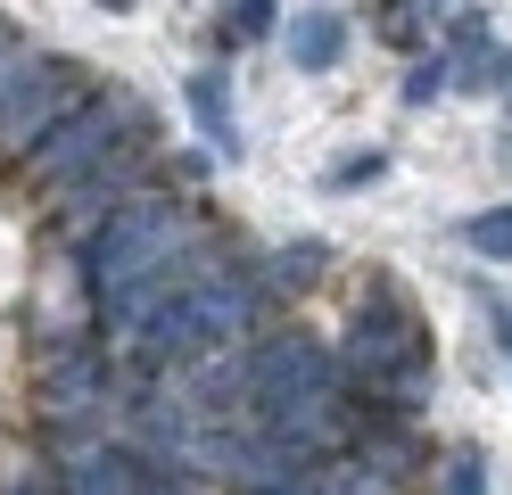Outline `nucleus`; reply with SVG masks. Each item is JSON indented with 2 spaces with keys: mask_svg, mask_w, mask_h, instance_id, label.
<instances>
[{
  "mask_svg": "<svg viewBox=\"0 0 512 495\" xmlns=\"http://www.w3.org/2000/svg\"><path fill=\"white\" fill-rule=\"evenodd\" d=\"M446 83H455V66H446V58H422V66H413V75H405V99H413V108H422V99H438Z\"/></svg>",
  "mask_w": 512,
  "mask_h": 495,
  "instance_id": "nucleus-10",
  "label": "nucleus"
},
{
  "mask_svg": "<svg viewBox=\"0 0 512 495\" xmlns=\"http://www.w3.org/2000/svg\"><path fill=\"white\" fill-rule=\"evenodd\" d=\"M479 479H488V471H479V454H455V462H446V487H463V495H471Z\"/></svg>",
  "mask_w": 512,
  "mask_h": 495,
  "instance_id": "nucleus-11",
  "label": "nucleus"
},
{
  "mask_svg": "<svg viewBox=\"0 0 512 495\" xmlns=\"http://www.w3.org/2000/svg\"><path fill=\"white\" fill-rule=\"evenodd\" d=\"M9 75H17V50H9V25H0V91H9Z\"/></svg>",
  "mask_w": 512,
  "mask_h": 495,
  "instance_id": "nucleus-12",
  "label": "nucleus"
},
{
  "mask_svg": "<svg viewBox=\"0 0 512 495\" xmlns=\"http://www.w3.org/2000/svg\"><path fill=\"white\" fill-rule=\"evenodd\" d=\"M100 9H116V17H124V9H133V0H100Z\"/></svg>",
  "mask_w": 512,
  "mask_h": 495,
  "instance_id": "nucleus-14",
  "label": "nucleus"
},
{
  "mask_svg": "<svg viewBox=\"0 0 512 495\" xmlns=\"http://www.w3.org/2000/svg\"><path fill=\"white\" fill-rule=\"evenodd\" d=\"M347 380H356V396H372L389 413H413V396L430 380V330L389 273H372L356 322H347Z\"/></svg>",
  "mask_w": 512,
  "mask_h": 495,
  "instance_id": "nucleus-1",
  "label": "nucleus"
},
{
  "mask_svg": "<svg viewBox=\"0 0 512 495\" xmlns=\"http://www.w3.org/2000/svg\"><path fill=\"white\" fill-rule=\"evenodd\" d=\"M273 33V0H232L223 9V42H265Z\"/></svg>",
  "mask_w": 512,
  "mask_h": 495,
  "instance_id": "nucleus-9",
  "label": "nucleus"
},
{
  "mask_svg": "<svg viewBox=\"0 0 512 495\" xmlns=\"http://www.w3.org/2000/svg\"><path fill=\"white\" fill-rule=\"evenodd\" d=\"M463 240H471V256L512 264V207H479V215L463 223Z\"/></svg>",
  "mask_w": 512,
  "mask_h": 495,
  "instance_id": "nucleus-6",
  "label": "nucleus"
},
{
  "mask_svg": "<svg viewBox=\"0 0 512 495\" xmlns=\"http://www.w3.org/2000/svg\"><path fill=\"white\" fill-rule=\"evenodd\" d=\"M438 25V0H380V33H389L397 50H422Z\"/></svg>",
  "mask_w": 512,
  "mask_h": 495,
  "instance_id": "nucleus-5",
  "label": "nucleus"
},
{
  "mask_svg": "<svg viewBox=\"0 0 512 495\" xmlns=\"http://www.w3.org/2000/svg\"><path fill=\"white\" fill-rule=\"evenodd\" d=\"M496 347H504V355H512V306H504V314H496Z\"/></svg>",
  "mask_w": 512,
  "mask_h": 495,
  "instance_id": "nucleus-13",
  "label": "nucleus"
},
{
  "mask_svg": "<svg viewBox=\"0 0 512 495\" xmlns=\"http://www.w3.org/2000/svg\"><path fill=\"white\" fill-rule=\"evenodd\" d=\"M281 42H290V58L306 66V75H323V66H339V50H347V17L339 9H306V17L281 25Z\"/></svg>",
  "mask_w": 512,
  "mask_h": 495,
  "instance_id": "nucleus-4",
  "label": "nucleus"
},
{
  "mask_svg": "<svg viewBox=\"0 0 512 495\" xmlns=\"http://www.w3.org/2000/svg\"><path fill=\"white\" fill-rule=\"evenodd\" d=\"M91 91H100V83H91L75 58H50V50L42 58H17L9 91H0V157H34Z\"/></svg>",
  "mask_w": 512,
  "mask_h": 495,
  "instance_id": "nucleus-3",
  "label": "nucleus"
},
{
  "mask_svg": "<svg viewBox=\"0 0 512 495\" xmlns=\"http://www.w3.org/2000/svg\"><path fill=\"white\" fill-rule=\"evenodd\" d=\"M182 256V215L166 198H133V207H108L83 240V281L100 297V322H116L141 289H157Z\"/></svg>",
  "mask_w": 512,
  "mask_h": 495,
  "instance_id": "nucleus-2",
  "label": "nucleus"
},
{
  "mask_svg": "<svg viewBox=\"0 0 512 495\" xmlns=\"http://www.w3.org/2000/svg\"><path fill=\"white\" fill-rule=\"evenodd\" d=\"M190 108H199V124L215 132L223 149H240V132H232V99H223V75H190Z\"/></svg>",
  "mask_w": 512,
  "mask_h": 495,
  "instance_id": "nucleus-7",
  "label": "nucleus"
},
{
  "mask_svg": "<svg viewBox=\"0 0 512 495\" xmlns=\"http://www.w3.org/2000/svg\"><path fill=\"white\" fill-rule=\"evenodd\" d=\"M380 174H389V149H347V157L331 165V190H372Z\"/></svg>",
  "mask_w": 512,
  "mask_h": 495,
  "instance_id": "nucleus-8",
  "label": "nucleus"
}]
</instances>
